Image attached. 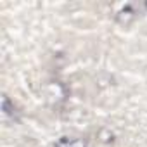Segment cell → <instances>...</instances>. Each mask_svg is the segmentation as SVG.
I'll return each instance as SVG.
<instances>
[{
  "label": "cell",
  "mask_w": 147,
  "mask_h": 147,
  "mask_svg": "<svg viewBox=\"0 0 147 147\" xmlns=\"http://www.w3.org/2000/svg\"><path fill=\"white\" fill-rule=\"evenodd\" d=\"M59 147H85V144L80 140H62L59 142Z\"/></svg>",
  "instance_id": "6da1fadb"
}]
</instances>
